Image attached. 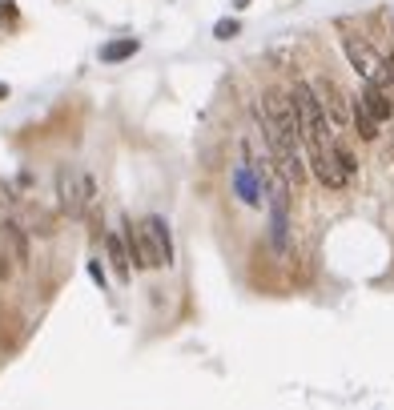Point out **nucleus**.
I'll list each match as a JSON object with an SVG mask.
<instances>
[{"instance_id": "1", "label": "nucleus", "mask_w": 394, "mask_h": 410, "mask_svg": "<svg viewBox=\"0 0 394 410\" xmlns=\"http://www.w3.org/2000/svg\"><path fill=\"white\" fill-rule=\"evenodd\" d=\"M290 109H294V121H298V141H306V149H310V165H314L318 182H322L326 189H342L350 177L342 173V165H338V153H334L338 141L330 137V121H326L322 109H318V101H314V92H310V81H294Z\"/></svg>"}, {"instance_id": "2", "label": "nucleus", "mask_w": 394, "mask_h": 410, "mask_svg": "<svg viewBox=\"0 0 394 410\" xmlns=\"http://www.w3.org/2000/svg\"><path fill=\"white\" fill-rule=\"evenodd\" d=\"M257 117H262V129H266V141H270L274 165L282 169L286 182L298 185L306 177V165H302L298 121H294V109H290V97L286 92H266V109H257Z\"/></svg>"}, {"instance_id": "3", "label": "nucleus", "mask_w": 394, "mask_h": 410, "mask_svg": "<svg viewBox=\"0 0 394 410\" xmlns=\"http://www.w3.org/2000/svg\"><path fill=\"white\" fill-rule=\"evenodd\" d=\"M57 197H61V209L69 217H85V209L93 202V177L77 165H65L57 173Z\"/></svg>"}, {"instance_id": "4", "label": "nucleus", "mask_w": 394, "mask_h": 410, "mask_svg": "<svg viewBox=\"0 0 394 410\" xmlns=\"http://www.w3.org/2000/svg\"><path fill=\"white\" fill-rule=\"evenodd\" d=\"M137 242H141V262H145L149 270L173 266V242H169L165 217H145L137 229Z\"/></svg>"}, {"instance_id": "5", "label": "nucleus", "mask_w": 394, "mask_h": 410, "mask_svg": "<svg viewBox=\"0 0 394 410\" xmlns=\"http://www.w3.org/2000/svg\"><path fill=\"white\" fill-rule=\"evenodd\" d=\"M346 45V57H350V65L358 68L362 77H366V85H378V89H386L391 92V77H386V65L374 57V48L362 41V37H346L342 41Z\"/></svg>"}, {"instance_id": "6", "label": "nucleus", "mask_w": 394, "mask_h": 410, "mask_svg": "<svg viewBox=\"0 0 394 410\" xmlns=\"http://www.w3.org/2000/svg\"><path fill=\"white\" fill-rule=\"evenodd\" d=\"M310 92H314V101H318V109H322V117H330L334 125H342V121H350V109H346V92L338 89L330 77H322V81H314L310 85Z\"/></svg>"}, {"instance_id": "7", "label": "nucleus", "mask_w": 394, "mask_h": 410, "mask_svg": "<svg viewBox=\"0 0 394 410\" xmlns=\"http://www.w3.org/2000/svg\"><path fill=\"white\" fill-rule=\"evenodd\" d=\"M358 105H362V109H366V113H371L374 121H378V125L394 117V101H391V92H386V89H378V85H366V89H362V97H358Z\"/></svg>"}, {"instance_id": "8", "label": "nucleus", "mask_w": 394, "mask_h": 410, "mask_svg": "<svg viewBox=\"0 0 394 410\" xmlns=\"http://www.w3.org/2000/svg\"><path fill=\"white\" fill-rule=\"evenodd\" d=\"M105 250H109V262H113L117 277L125 282V277H129V253H125V242H121V237H113V233H109V237H105Z\"/></svg>"}, {"instance_id": "9", "label": "nucleus", "mask_w": 394, "mask_h": 410, "mask_svg": "<svg viewBox=\"0 0 394 410\" xmlns=\"http://www.w3.org/2000/svg\"><path fill=\"white\" fill-rule=\"evenodd\" d=\"M137 41H133V37H121V41H109V45L101 48V61H109V65H113V61H125V57H133V52H137Z\"/></svg>"}, {"instance_id": "10", "label": "nucleus", "mask_w": 394, "mask_h": 410, "mask_svg": "<svg viewBox=\"0 0 394 410\" xmlns=\"http://www.w3.org/2000/svg\"><path fill=\"white\" fill-rule=\"evenodd\" d=\"M350 121H354V129H358L362 141H374V137H378V121H374L362 105H354V109H350Z\"/></svg>"}, {"instance_id": "11", "label": "nucleus", "mask_w": 394, "mask_h": 410, "mask_svg": "<svg viewBox=\"0 0 394 410\" xmlns=\"http://www.w3.org/2000/svg\"><path fill=\"white\" fill-rule=\"evenodd\" d=\"M213 37H217V41H233V37H237V21H217Z\"/></svg>"}, {"instance_id": "12", "label": "nucleus", "mask_w": 394, "mask_h": 410, "mask_svg": "<svg viewBox=\"0 0 394 410\" xmlns=\"http://www.w3.org/2000/svg\"><path fill=\"white\" fill-rule=\"evenodd\" d=\"M386 77H391V85H394V48H391V61H386Z\"/></svg>"}, {"instance_id": "13", "label": "nucleus", "mask_w": 394, "mask_h": 410, "mask_svg": "<svg viewBox=\"0 0 394 410\" xmlns=\"http://www.w3.org/2000/svg\"><path fill=\"white\" fill-rule=\"evenodd\" d=\"M4 97H8V85H0V101H4Z\"/></svg>"}, {"instance_id": "14", "label": "nucleus", "mask_w": 394, "mask_h": 410, "mask_svg": "<svg viewBox=\"0 0 394 410\" xmlns=\"http://www.w3.org/2000/svg\"><path fill=\"white\" fill-rule=\"evenodd\" d=\"M233 4H237V8H246V4H250V0H233Z\"/></svg>"}]
</instances>
